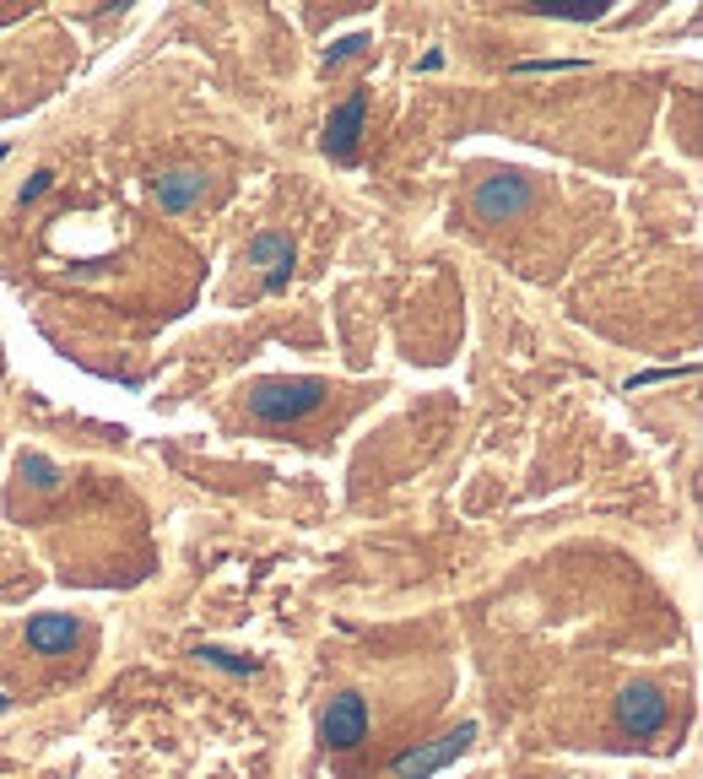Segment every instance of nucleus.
<instances>
[{
  "mask_svg": "<svg viewBox=\"0 0 703 779\" xmlns=\"http://www.w3.org/2000/svg\"><path fill=\"white\" fill-rule=\"evenodd\" d=\"M525 11L558 16V22H601V16H606V0H531Z\"/></svg>",
  "mask_w": 703,
  "mask_h": 779,
  "instance_id": "nucleus-10",
  "label": "nucleus"
},
{
  "mask_svg": "<svg viewBox=\"0 0 703 779\" xmlns=\"http://www.w3.org/2000/svg\"><path fill=\"white\" fill-rule=\"evenodd\" d=\"M699 363H682V368H644V374H633L628 379V390H644V385H666V379H688Z\"/></svg>",
  "mask_w": 703,
  "mask_h": 779,
  "instance_id": "nucleus-13",
  "label": "nucleus"
},
{
  "mask_svg": "<svg viewBox=\"0 0 703 779\" xmlns=\"http://www.w3.org/2000/svg\"><path fill=\"white\" fill-rule=\"evenodd\" d=\"M201 190H206V173H201V168H168V173L151 179V195H157L162 211H190V206L201 200Z\"/></svg>",
  "mask_w": 703,
  "mask_h": 779,
  "instance_id": "nucleus-8",
  "label": "nucleus"
},
{
  "mask_svg": "<svg viewBox=\"0 0 703 779\" xmlns=\"http://www.w3.org/2000/svg\"><path fill=\"white\" fill-rule=\"evenodd\" d=\"M22 476H27L38 492H54V487L65 482V476H60V466H54L49 455H22Z\"/></svg>",
  "mask_w": 703,
  "mask_h": 779,
  "instance_id": "nucleus-11",
  "label": "nucleus"
},
{
  "mask_svg": "<svg viewBox=\"0 0 703 779\" xmlns=\"http://www.w3.org/2000/svg\"><path fill=\"white\" fill-rule=\"evenodd\" d=\"M352 49H363V33H352V38H341V44H330V54H325V65H341Z\"/></svg>",
  "mask_w": 703,
  "mask_h": 779,
  "instance_id": "nucleus-16",
  "label": "nucleus"
},
{
  "mask_svg": "<svg viewBox=\"0 0 703 779\" xmlns=\"http://www.w3.org/2000/svg\"><path fill=\"white\" fill-rule=\"evenodd\" d=\"M49 184H54V173H49V168H38V173H33V179L22 184V206H33V200H44V195H49Z\"/></svg>",
  "mask_w": 703,
  "mask_h": 779,
  "instance_id": "nucleus-15",
  "label": "nucleus"
},
{
  "mask_svg": "<svg viewBox=\"0 0 703 779\" xmlns=\"http://www.w3.org/2000/svg\"><path fill=\"white\" fill-rule=\"evenodd\" d=\"M520 76H536V71H584V60H514Z\"/></svg>",
  "mask_w": 703,
  "mask_h": 779,
  "instance_id": "nucleus-14",
  "label": "nucleus"
},
{
  "mask_svg": "<svg viewBox=\"0 0 703 779\" xmlns=\"http://www.w3.org/2000/svg\"><path fill=\"white\" fill-rule=\"evenodd\" d=\"M0 162H5V142H0Z\"/></svg>",
  "mask_w": 703,
  "mask_h": 779,
  "instance_id": "nucleus-18",
  "label": "nucleus"
},
{
  "mask_svg": "<svg viewBox=\"0 0 703 779\" xmlns=\"http://www.w3.org/2000/svg\"><path fill=\"white\" fill-rule=\"evenodd\" d=\"M666 698H660V687H650V682H633V687H622V698H617V720H622V731H633V737H655L660 726H666Z\"/></svg>",
  "mask_w": 703,
  "mask_h": 779,
  "instance_id": "nucleus-4",
  "label": "nucleus"
},
{
  "mask_svg": "<svg viewBox=\"0 0 703 779\" xmlns=\"http://www.w3.org/2000/svg\"><path fill=\"white\" fill-rule=\"evenodd\" d=\"M325 401V379H266L250 390V412L260 423H298Z\"/></svg>",
  "mask_w": 703,
  "mask_h": 779,
  "instance_id": "nucleus-1",
  "label": "nucleus"
},
{
  "mask_svg": "<svg viewBox=\"0 0 703 779\" xmlns=\"http://www.w3.org/2000/svg\"><path fill=\"white\" fill-rule=\"evenodd\" d=\"M201 660H211V666H222V671H239V677H250V671H255V660H250V655H233V649H222V644H206V649H201Z\"/></svg>",
  "mask_w": 703,
  "mask_h": 779,
  "instance_id": "nucleus-12",
  "label": "nucleus"
},
{
  "mask_svg": "<svg viewBox=\"0 0 703 779\" xmlns=\"http://www.w3.org/2000/svg\"><path fill=\"white\" fill-rule=\"evenodd\" d=\"M0 715H5V693H0Z\"/></svg>",
  "mask_w": 703,
  "mask_h": 779,
  "instance_id": "nucleus-17",
  "label": "nucleus"
},
{
  "mask_svg": "<svg viewBox=\"0 0 703 779\" xmlns=\"http://www.w3.org/2000/svg\"><path fill=\"white\" fill-rule=\"evenodd\" d=\"M325 742H330L336 753H352L357 742H368V704H363L357 693L330 698V709H325Z\"/></svg>",
  "mask_w": 703,
  "mask_h": 779,
  "instance_id": "nucleus-5",
  "label": "nucleus"
},
{
  "mask_svg": "<svg viewBox=\"0 0 703 779\" xmlns=\"http://www.w3.org/2000/svg\"><path fill=\"white\" fill-rule=\"evenodd\" d=\"M292 260H298V249H292L287 233H255V239H250V266H266V293H281V288H287Z\"/></svg>",
  "mask_w": 703,
  "mask_h": 779,
  "instance_id": "nucleus-7",
  "label": "nucleus"
},
{
  "mask_svg": "<svg viewBox=\"0 0 703 779\" xmlns=\"http://www.w3.org/2000/svg\"><path fill=\"white\" fill-rule=\"evenodd\" d=\"M531 200H536V184H531L525 173H493V179L476 184L471 211H476L482 222H514V217L531 211Z\"/></svg>",
  "mask_w": 703,
  "mask_h": 779,
  "instance_id": "nucleus-2",
  "label": "nucleus"
},
{
  "mask_svg": "<svg viewBox=\"0 0 703 779\" xmlns=\"http://www.w3.org/2000/svg\"><path fill=\"white\" fill-rule=\"evenodd\" d=\"M76 618L71 612H44V618H33L27 623V644L38 649V655H60V649H71L76 644Z\"/></svg>",
  "mask_w": 703,
  "mask_h": 779,
  "instance_id": "nucleus-9",
  "label": "nucleus"
},
{
  "mask_svg": "<svg viewBox=\"0 0 703 779\" xmlns=\"http://www.w3.org/2000/svg\"><path fill=\"white\" fill-rule=\"evenodd\" d=\"M476 742V720H465V726H454V731H444V737H433V742H422L412 747L407 758H396V779H427L438 775V769H449L465 747Z\"/></svg>",
  "mask_w": 703,
  "mask_h": 779,
  "instance_id": "nucleus-3",
  "label": "nucleus"
},
{
  "mask_svg": "<svg viewBox=\"0 0 703 779\" xmlns=\"http://www.w3.org/2000/svg\"><path fill=\"white\" fill-rule=\"evenodd\" d=\"M363 120H368V98H363V93H352V98L330 114V125H325V153L336 157V162H352L357 136H363Z\"/></svg>",
  "mask_w": 703,
  "mask_h": 779,
  "instance_id": "nucleus-6",
  "label": "nucleus"
}]
</instances>
